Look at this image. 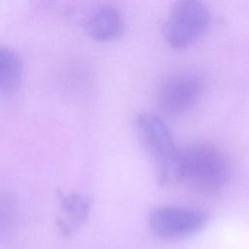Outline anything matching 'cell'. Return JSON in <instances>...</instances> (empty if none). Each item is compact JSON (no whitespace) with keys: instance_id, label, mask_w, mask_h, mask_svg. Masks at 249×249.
Returning <instances> with one entry per match:
<instances>
[{"instance_id":"obj_2","label":"cell","mask_w":249,"mask_h":249,"mask_svg":"<svg viewBox=\"0 0 249 249\" xmlns=\"http://www.w3.org/2000/svg\"><path fill=\"white\" fill-rule=\"evenodd\" d=\"M182 182L204 193L220 192L228 183L231 165L226 153L211 142H196L181 148Z\"/></svg>"},{"instance_id":"obj_3","label":"cell","mask_w":249,"mask_h":249,"mask_svg":"<svg viewBox=\"0 0 249 249\" xmlns=\"http://www.w3.org/2000/svg\"><path fill=\"white\" fill-rule=\"evenodd\" d=\"M210 20V12L201 2L179 1L169 13L165 29L166 40L173 49L188 48L205 34Z\"/></svg>"},{"instance_id":"obj_5","label":"cell","mask_w":249,"mask_h":249,"mask_svg":"<svg viewBox=\"0 0 249 249\" xmlns=\"http://www.w3.org/2000/svg\"><path fill=\"white\" fill-rule=\"evenodd\" d=\"M203 79L193 71H179L165 78L158 91L160 109L169 115H179L192 109L200 99Z\"/></svg>"},{"instance_id":"obj_7","label":"cell","mask_w":249,"mask_h":249,"mask_svg":"<svg viewBox=\"0 0 249 249\" xmlns=\"http://www.w3.org/2000/svg\"><path fill=\"white\" fill-rule=\"evenodd\" d=\"M123 25L120 12L109 5L97 7L86 19V29L90 37L103 42L119 37Z\"/></svg>"},{"instance_id":"obj_9","label":"cell","mask_w":249,"mask_h":249,"mask_svg":"<svg viewBox=\"0 0 249 249\" xmlns=\"http://www.w3.org/2000/svg\"><path fill=\"white\" fill-rule=\"evenodd\" d=\"M15 201L8 196L0 194V237L13 227L16 219Z\"/></svg>"},{"instance_id":"obj_1","label":"cell","mask_w":249,"mask_h":249,"mask_svg":"<svg viewBox=\"0 0 249 249\" xmlns=\"http://www.w3.org/2000/svg\"><path fill=\"white\" fill-rule=\"evenodd\" d=\"M136 129L153 160L159 183L173 186L182 182L181 148L176 146L165 122L155 113L143 112L137 117Z\"/></svg>"},{"instance_id":"obj_6","label":"cell","mask_w":249,"mask_h":249,"mask_svg":"<svg viewBox=\"0 0 249 249\" xmlns=\"http://www.w3.org/2000/svg\"><path fill=\"white\" fill-rule=\"evenodd\" d=\"M92 207L91 198L83 193L59 194V214L56 225L63 236H71L88 220Z\"/></svg>"},{"instance_id":"obj_8","label":"cell","mask_w":249,"mask_h":249,"mask_svg":"<svg viewBox=\"0 0 249 249\" xmlns=\"http://www.w3.org/2000/svg\"><path fill=\"white\" fill-rule=\"evenodd\" d=\"M22 63L19 55L8 46L0 44V93L13 90L20 82Z\"/></svg>"},{"instance_id":"obj_4","label":"cell","mask_w":249,"mask_h":249,"mask_svg":"<svg viewBox=\"0 0 249 249\" xmlns=\"http://www.w3.org/2000/svg\"><path fill=\"white\" fill-rule=\"evenodd\" d=\"M207 222L204 211L181 205H163L155 208L149 217L151 230L164 239H180L199 231Z\"/></svg>"}]
</instances>
